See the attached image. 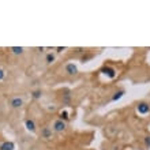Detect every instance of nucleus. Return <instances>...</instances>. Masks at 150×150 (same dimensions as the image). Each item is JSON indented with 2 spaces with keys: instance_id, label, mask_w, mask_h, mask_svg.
Returning a JSON list of instances; mask_svg holds the SVG:
<instances>
[{
  "instance_id": "20e7f679",
  "label": "nucleus",
  "mask_w": 150,
  "mask_h": 150,
  "mask_svg": "<svg viewBox=\"0 0 150 150\" xmlns=\"http://www.w3.org/2000/svg\"><path fill=\"white\" fill-rule=\"evenodd\" d=\"M137 112H138L139 115H142V116L150 113V104L145 103V101L138 103V105H137Z\"/></svg>"
},
{
  "instance_id": "4468645a",
  "label": "nucleus",
  "mask_w": 150,
  "mask_h": 150,
  "mask_svg": "<svg viewBox=\"0 0 150 150\" xmlns=\"http://www.w3.org/2000/svg\"><path fill=\"white\" fill-rule=\"evenodd\" d=\"M70 101H71V96L68 94H64V97H63V104L64 105H68V104H70Z\"/></svg>"
},
{
  "instance_id": "f257e3e1",
  "label": "nucleus",
  "mask_w": 150,
  "mask_h": 150,
  "mask_svg": "<svg viewBox=\"0 0 150 150\" xmlns=\"http://www.w3.org/2000/svg\"><path fill=\"white\" fill-rule=\"evenodd\" d=\"M52 130H53V132H64L67 130V123L60 120V119H56L55 122L52 123Z\"/></svg>"
},
{
  "instance_id": "9d476101",
  "label": "nucleus",
  "mask_w": 150,
  "mask_h": 150,
  "mask_svg": "<svg viewBox=\"0 0 150 150\" xmlns=\"http://www.w3.org/2000/svg\"><path fill=\"white\" fill-rule=\"evenodd\" d=\"M55 60H56V55L53 53V52H48L47 55H45V63L47 64L55 63Z\"/></svg>"
},
{
  "instance_id": "7ed1b4c3",
  "label": "nucleus",
  "mask_w": 150,
  "mask_h": 150,
  "mask_svg": "<svg viewBox=\"0 0 150 150\" xmlns=\"http://www.w3.org/2000/svg\"><path fill=\"white\" fill-rule=\"evenodd\" d=\"M23 98L22 97H19V96H15V97H12L11 100H10V103H8V105L12 108V109H19V108L23 107Z\"/></svg>"
},
{
  "instance_id": "f8f14e48",
  "label": "nucleus",
  "mask_w": 150,
  "mask_h": 150,
  "mask_svg": "<svg viewBox=\"0 0 150 150\" xmlns=\"http://www.w3.org/2000/svg\"><path fill=\"white\" fill-rule=\"evenodd\" d=\"M30 96H32L33 100H40L41 96H42V91H41V89H36V90L30 91Z\"/></svg>"
},
{
  "instance_id": "f03ea898",
  "label": "nucleus",
  "mask_w": 150,
  "mask_h": 150,
  "mask_svg": "<svg viewBox=\"0 0 150 150\" xmlns=\"http://www.w3.org/2000/svg\"><path fill=\"white\" fill-rule=\"evenodd\" d=\"M40 135H41V138H42L44 141H51V139L53 138V130H52V127H49V126L41 127Z\"/></svg>"
},
{
  "instance_id": "dca6fc26",
  "label": "nucleus",
  "mask_w": 150,
  "mask_h": 150,
  "mask_svg": "<svg viewBox=\"0 0 150 150\" xmlns=\"http://www.w3.org/2000/svg\"><path fill=\"white\" fill-rule=\"evenodd\" d=\"M4 76H6V71H4L3 68H0V81H3Z\"/></svg>"
},
{
  "instance_id": "423d86ee",
  "label": "nucleus",
  "mask_w": 150,
  "mask_h": 150,
  "mask_svg": "<svg viewBox=\"0 0 150 150\" xmlns=\"http://www.w3.org/2000/svg\"><path fill=\"white\" fill-rule=\"evenodd\" d=\"M25 127L29 132H36L37 131V126H36V122L33 119H26L25 120Z\"/></svg>"
},
{
  "instance_id": "6ab92c4d",
  "label": "nucleus",
  "mask_w": 150,
  "mask_h": 150,
  "mask_svg": "<svg viewBox=\"0 0 150 150\" xmlns=\"http://www.w3.org/2000/svg\"><path fill=\"white\" fill-rule=\"evenodd\" d=\"M37 49H38V52H44V49H45V48L41 47V48H37Z\"/></svg>"
},
{
  "instance_id": "39448f33",
  "label": "nucleus",
  "mask_w": 150,
  "mask_h": 150,
  "mask_svg": "<svg viewBox=\"0 0 150 150\" xmlns=\"http://www.w3.org/2000/svg\"><path fill=\"white\" fill-rule=\"evenodd\" d=\"M64 72L70 76H74V75L78 74V66L74 63H67L64 66Z\"/></svg>"
},
{
  "instance_id": "9b49d317",
  "label": "nucleus",
  "mask_w": 150,
  "mask_h": 150,
  "mask_svg": "<svg viewBox=\"0 0 150 150\" xmlns=\"http://www.w3.org/2000/svg\"><path fill=\"white\" fill-rule=\"evenodd\" d=\"M10 51H11L12 55L19 56V55H23L25 48H23V47H11V48H10Z\"/></svg>"
},
{
  "instance_id": "1a4fd4ad",
  "label": "nucleus",
  "mask_w": 150,
  "mask_h": 150,
  "mask_svg": "<svg viewBox=\"0 0 150 150\" xmlns=\"http://www.w3.org/2000/svg\"><path fill=\"white\" fill-rule=\"evenodd\" d=\"M101 71H103L105 75H108V78H115V75H116L115 68H112V67H104Z\"/></svg>"
},
{
  "instance_id": "f3484780",
  "label": "nucleus",
  "mask_w": 150,
  "mask_h": 150,
  "mask_svg": "<svg viewBox=\"0 0 150 150\" xmlns=\"http://www.w3.org/2000/svg\"><path fill=\"white\" fill-rule=\"evenodd\" d=\"M91 57H93V55H86V56H83V57H82V62H83V63H85L86 60L91 59Z\"/></svg>"
},
{
  "instance_id": "2eb2a0df",
  "label": "nucleus",
  "mask_w": 150,
  "mask_h": 150,
  "mask_svg": "<svg viewBox=\"0 0 150 150\" xmlns=\"http://www.w3.org/2000/svg\"><path fill=\"white\" fill-rule=\"evenodd\" d=\"M143 143H145V146L146 147H150V135L143 137Z\"/></svg>"
},
{
  "instance_id": "0eeeda50",
  "label": "nucleus",
  "mask_w": 150,
  "mask_h": 150,
  "mask_svg": "<svg viewBox=\"0 0 150 150\" xmlns=\"http://www.w3.org/2000/svg\"><path fill=\"white\" fill-rule=\"evenodd\" d=\"M0 150H15V143L11 141H4L0 143Z\"/></svg>"
},
{
  "instance_id": "6e6552de",
  "label": "nucleus",
  "mask_w": 150,
  "mask_h": 150,
  "mask_svg": "<svg viewBox=\"0 0 150 150\" xmlns=\"http://www.w3.org/2000/svg\"><path fill=\"white\" fill-rule=\"evenodd\" d=\"M70 117H71V116H70V112H68L67 109H62V111L59 112V119L60 120H63V122L67 123L68 120H70Z\"/></svg>"
},
{
  "instance_id": "ddd939ff",
  "label": "nucleus",
  "mask_w": 150,
  "mask_h": 150,
  "mask_svg": "<svg viewBox=\"0 0 150 150\" xmlns=\"http://www.w3.org/2000/svg\"><path fill=\"white\" fill-rule=\"evenodd\" d=\"M123 96H124V90H117L113 94V97H112V101H119V100L122 98Z\"/></svg>"
},
{
  "instance_id": "a211bd4d",
  "label": "nucleus",
  "mask_w": 150,
  "mask_h": 150,
  "mask_svg": "<svg viewBox=\"0 0 150 150\" xmlns=\"http://www.w3.org/2000/svg\"><path fill=\"white\" fill-rule=\"evenodd\" d=\"M64 49H66V48H62V47H57V48H56V52H57V53H60V52H63L64 51Z\"/></svg>"
}]
</instances>
